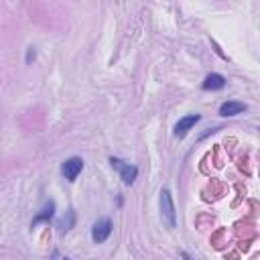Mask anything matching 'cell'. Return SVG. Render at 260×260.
Masks as SVG:
<instances>
[{
	"label": "cell",
	"instance_id": "3957f363",
	"mask_svg": "<svg viewBox=\"0 0 260 260\" xmlns=\"http://www.w3.org/2000/svg\"><path fill=\"white\" fill-rule=\"evenodd\" d=\"M112 228H114V223H112L110 217H106V215L100 217L93 223V228H91V240H93V244H104L112 236Z\"/></svg>",
	"mask_w": 260,
	"mask_h": 260
},
{
	"label": "cell",
	"instance_id": "277c9868",
	"mask_svg": "<svg viewBox=\"0 0 260 260\" xmlns=\"http://www.w3.org/2000/svg\"><path fill=\"white\" fill-rule=\"evenodd\" d=\"M81 171H83V158H81V156H69V158L63 160V165H61V175H63L69 183H73V181L79 177Z\"/></svg>",
	"mask_w": 260,
	"mask_h": 260
},
{
	"label": "cell",
	"instance_id": "ba28073f",
	"mask_svg": "<svg viewBox=\"0 0 260 260\" xmlns=\"http://www.w3.org/2000/svg\"><path fill=\"white\" fill-rule=\"evenodd\" d=\"M225 77L221 75V73H209L205 79H203V83H201V87L205 89V91H219V89H223L225 87Z\"/></svg>",
	"mask_w": 260,
	"mask_h": 260
},
{
	"label": "cell",
	"instance_id": "7a4b0ae2",
	"mask_svg": "<svg viewBox=\"0 0 260 260\" xmlns=\"http://www.w3.org/2000/svg\"><path fill=\"white\" fill-rule=\"evenodd\" d=\"M110 165L120 173V179L124 181V185H132L138 177V167L136 165H130L122 158H116V156H110Z\"/></svg>",
	"mask_w": 260,
	"mask_h": 260
},
{
	"label": "cell",
	"instance_id": "6da1fadb",
	"mask_svg": "<svg viewBox=\"0 0 260 260\" xmlns=\"http://www.w3.org/2000/svg\"><path fill=\"white\" fill-rule=\"evenodd\" d=\"M158 205H160V219H162V223L169 230H173L177 225V211H175V201H173V195H171L169 189H160Z\"/></svg>",
	"mask_w": 260,
	"mask_h": 260
},
{
	"label": "cell",
	"instance_id": "9c48e42d",
	"mask_svg": "<svg viewBox=\"0 0 260 260\" xmlns=\"http://www.w3.org/2000/svg\"><path fill=\"white\" fill-rule=\"evenodd\" d=\"M75 219H77V215H75V211H73V209L65 211V215L57 221V230H59V234H67V232L75 225Z\"/></svg>",
	"mask_w": 260,
	"mask_h": 260
},
{
	"label": "cell",
	"instance_id": "52a82bcc",
	"mask_svg": "<svg viewBox=\"0 0 260 260\" xmlns=\"http://www.w3.org/2000/svg\"><path fill=\"white\" fill-rule=\"evenodd\" d=\"M53 217H55V201L49 199V201L43 203V207L39 209V213L32 217V223H30V225H37V223H49V221H53Z\"/></svg>",
	"mask_w": 260,
	"mask_h": 260
},
{
	"label": "cell",
	"instance_id": "30bf717a",
	"mask_svg": "<svg viewBox=\"0 0 260 260\" xmlns=\"http://www.w3.org/2000/svg\"><path fill=\"white\" fill-rule=\"evenodd\" d=\"M35 59H37V49H35V47H28V49H26V55H24L26 65H30Z\"/></svg>",
	"mask_w": 260,
	"mask_h": 260
},
{
	"label": "cell",
	"instance_id": "5b68a950",
	"mask_svg": "<svg viewBox=\"0 0 260 260\" xmlns=\"http://www.w3.org/2000/svg\"><path fill=\"white\" fill-rule=\"evenodd\" d=\"M201 120V116L199 114H187V116H183V118H179V122L175 124V128H173V134H175V138H185L193 128H195V124Z\"/></svg>",
	"mask_w": 260,
	"mask_h": 260
},
{
	"label": "cell",
	"instance_id": "8992f818",
	"mask_svg": "<svg viewBox=\"0 0 260 260\" xmlns=\"http://www.w3.org/2000/svg\"><path fill=\"white\" fill-rule=\"evenodd\" d=\"M246 110H248V106H246L244 102L228 100V102H223V104L219 106V116H223V118H234V116H238V114H244Z\"/></svg>",
	"mask_w": 260,
	"mask_h": 260
}]
</instances>
